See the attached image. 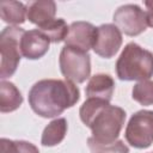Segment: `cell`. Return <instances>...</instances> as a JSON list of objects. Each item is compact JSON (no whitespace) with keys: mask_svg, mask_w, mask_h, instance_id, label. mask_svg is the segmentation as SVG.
I'll return each instance as SVG.
<instances>
[{"mask_svg":"<svg viewBox=\"0 0 153 153\" xmlns=\"http://www.w3.org/2000/svg\"><path fill=\"white\" fill-rule=\"evenodd\" d=\"M60 71L66 80L74 84H81L91 74L90 55L78 48L65 45L59 57Z\"/></svg>","mask_w":153,"mask_h":153,"instance_id":"5","label":"cell"},{"mask_svg":"<svg viewBox=\"0 0 153 153\" xmlns=\"http://www.w3.org/2000/svg\"><path fill=\"white\" fill-rule=\"evenodd\" d=\"M151 153H153V152H151Z\"/></svg>","mask_w":153,"mask_h":153,"instance_id":"21","label":"cell"},{"mask_svg":"<svg viewBox=\"0 0 153 153\" xmlns=\"http://www.w3.org/2000/svg\"><path fill=\"white\" fill-rule=\"evenodd\" d=\"M23 103V96L17 86L11 81L2 80L0 84V111L12 112Z\"/></svg>","mask_w":153,"mask_h":153,"instance_id":"13","label":"cell"},{"mask_svg":"<svg viewBox=\"0 0 153 153\" xmlns=\"http://www.w3.org/2000/svg\"><path fill=\"white\" fill-rule=\"evenodd\" d=\"M145 6L147 8L146 11V17H147V23L149 26L153 27V0H146Z\"/></svg>","mask_w":153,"mask_h":153,"instance_id":"20","label":"cell"},{"mask_svg":"<svg viewBox=\"0 0 153 153\" xmlns=\"http://www.w3.org/2000/svg\"><path fill=\"white\" fill-rule=\"evenodd\" d=\"M79 115L82 123L91 129V137L100 143L116 142L126 121L122 108L96 98H87L80 106Z\"/></svg>","mask_w":153,"mask_h":153,"instance_id":"2","label":"cell"},{"mask_svg":"<svg viewBox=\"0 0 153 153\" xmlns=\"http://www.w3.org/2000/svg\"><path fill=\"white\" fill-rule=\"evenodd\" d=\"M25 30L18 26H7L1 31L0 35V78L5 80L14 74L20 62L22 50L20 41Z\"/></svg>","mask_w":153,"mask_h":153,"instance_id":"4","label":"cell"},{"mask_svg":"<svg viewBox=\"0 0 153 153\" xmlns=\"http://www.w3.org/2000/svg\"><path fill=\"white\" fill-rule=\"evenodd\" d=\"M80 99V91L74 82L61 79H43L29 91V104L33 112L44 118L61 115Z\"/></svg>","mask_w":153,"mask_h":153,"instance_id":"1","label":"cell"},{"mask_svg":"<svg viewBox=\"0 0 153 153\" xmlns=\"http://www.w3.org/2000/svg\"><path fill=\"white\" fill-rule=\"evenodd\" d=\"M49 38L38 29L25 31L20 41L22 55L27 60H37L49 50Z\"/></svg>","mask_w":153,"mask_h":153,"instance_id":"10","label":"cell"},{"mask_svg":"<svg viewBox=\"0 0 153 153\" xmlns=\"http://www.w3.org/2000/svg\"><path fill=\"white\" fill-rule=\"evenodd\" d=\"M127 142L135 148H147L153 143V111L140 110L135 112L126 128Z\"/></svg>","mask_w":153,"mask_h":153,"instance_id":"6","label":"cell"},{"mask_svg":"<svg viewBox=\"0 0 153 153\" xmlns=\"http://www.w3.org/2000/svg\"><path fill=\"white\" fill-rule=\"evenodd\" d=\"M122 45V32L114 24H103L97 27L93 51L104 59H110Z\"/></svg>","mask_w":153,"mask_h":153,"instance_id":"8","label":"cell"},{"mask_svg":"<svg viewBox=\"0 0 153 153\" xmlns=\"http://www.w3.org/2000/svg\"><path fill=\"white\" fill-rule=\"evenodd\" d=\"M114 22L120 31L128 36H137L148 26L146 12L135 4L120 6L114 13Z\"/></svg>","mask_w":153,"mask_h":153,"instance_id":"7","label":"cell"},{"mask_svg":"<svg viewBox=\"0 0 153 153\" xmlns=\"http://www.w3.org/2000/svg\"><path fill=\"white\" fill-rule=\"evenodd\" d=\"M87 145L91 153H129V148L123 143L122 140H117L112 143H100L94 139L88 137Z\"/></svg>","mask_w":153,"mask_h":153,"instance_id":"18","label":"cell"},{"mask_svg":"<svg viewBox=\"0 0 153 153\" xmlns=\"http://www.w3.org/2000/svg\"><path fill=\"white\" fill-rule=\"evenodd\" d=\"M67 133V120L61 117L51 121L43 130L41 143L45 147L56 146L62 142Z\"/></svg>","mask_w":153,"mask_h":153,"instance_id":"14","label":"cell"},{"mask_svg":"<svg viewBox=\"0 0 153 153\" xmlns=\"http://www.w3.org/2000/svg\"><path fill=\"white\" fill-rule=\"evenodd\" d=\"M97 27L87 22H74L69 25L68 35L65 39L66 45L88 51L93 48Z\"/></svg>","mask_w":153,"mask_h":153,"instance_id":"9","label":"cell"},{"mask_svg":"<svg viewBox=\"0 0 153 153\" xmlns=\"http://www.w3.org/2000/svg\"><path fill=\"white\" fill-rule=\"evenodd\" d=\"M115 90V81L109 74L99 73L93 76L87 82L85 88L87 98H96L110 102Z\"/></svg>","mask_w":153,"mask_h":153,"instance_id":"11","label":"cell"},{"mask_svg":"<svg viewBox=\"0 0 153 153\" xmlns=\"http://www.w3.org/2000/svg\"><path fill=\"white\" fill-rule=\"evenodd\" d=\"M27 8L26 5L19 1H1L0 16L5 23L18 25L23 24L26 19Z\"/></svg>","mask_w":153,"mask_h":153,"instance_id":"15","label":"cell"},{"mask_svg":"<svg viewBox=\"0 0 153 153\" xmlns=\"http://www.w3.org/2000/svg\"><path fill=\"white\" fill-rule=\"evenodd\" d=\"M39 31H42L50 42L53 43H59L66 39L67 35H68V30L69 26L66 24V22L62 18H55L51 22L44 24L41 27H37Z\"/></svg>","mask_w":153,"mask_h":153,"instance_id":"16","label":"cell"},{"mask_svg":"<svg viewBox=\"0 0 153 153\" xmlns=\"http://www.w3.org/2000/svg\"><path fill=\"white\" fill-rule=\"evenodd\" d=\"M131 97L141 105L153 104V80H143L134 85Z\"/></svg>","mask_w":153,"mask_h":153,"instance_id":"17","label":"cell"},{"mask_svg":"<svg viewBox=\"0 0 153 153\" xmlns=\"http://www.w3.org/2000/svg\"><path fill=\"white\" fill-rule=\"evenodd\" d=\"M26 8H27L26 18L29 19V22L37 25L38 27L55 19L56 5L51 0L31 1L26 5Z\"/></svg>","mask_w":153,"mask_h":153,"instance_id":"12","label":"cell"},{"mask_svg":"<svg viewBox=\"0 0 153 153\" xmlns=\"http://www.w3.org/2000/svg\"><path fill=\"white\" fill-rule=\"evenodd\" d=\"M1 153H39L38 148L27 141L1 139Z\"/></svg>","mask_w":153,"mask_h":153,"instance_id":"19","label":"cell"},{"mask_svg":"<svg viewBox=\"0 0 153 153\" xmlns=\"http://www.w3.org/2000/svg\"><path fill=\"white\" fill-rule=\"evenodd\" d=\"M116 73L126 81L148 80L153 76V54L134 42L128 43L116 62Z\"/></svg>","mask_w":153,"mask_h":153,"instance_id":"3","label":"cell"}]
</instances>
